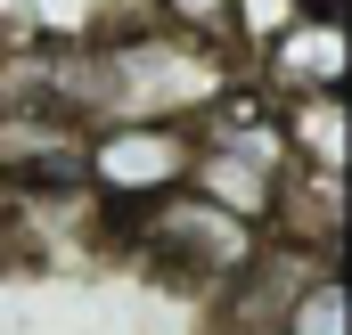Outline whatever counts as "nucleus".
Segmentation results:
<instances>
[{
    "label": "nucleus",
    "mask_w": 352,
    "mask_h": 335,
    "mask_svg": "<svg viewBox=\"0 0 352 335\" xmlns=\"http://www.w3.org/2000/svg\"><path fill=\"white\" fill-rule=\"evenodd\" d=\"M90 123H197L221 90L246 82V58L213 33H180L164 16L90 41Z\"/></svg>",
    "instance_id": "f257e3e1"
},
{
    "label": "nucleus",
    "mask_w": 352,
    "mask_h": 335,
    "mask_svg": "<svg viewBox=\"0 0 352 335\" xmlns=\"http://www.w3.org/2000/svg\"><path fill=\"white\" fill-rule=\"evenodd\" d=\"M188 164H197V123H82V196L115 213L188 188Z\"/></svg>",
    "instance_id": "f03ea898"
},
{
    "label": "nucleus",
    "mask_w": 352,
    "mask_h": 335,
    "mask_svg": "<svg viewBox=\"0 0 352 335\" xmlns=\"http://www.w3.org/2000/svg\"><path fill=\"white\" fill-rule=\"evenodd\" d=\"M140 238H148V253H156L164 270H180V278L238 286V278L254 270V253H263V221H246V213H230V205H213V196H197V188H173V196L140 205Z\"/></svg>",
    "instance_id": "7ed1b4c3"
},
{
    "label": "nucleus",
    "mask_w": 352,
    "mask_h": 335,
    "mask_svg": "<svg viewBox=\"0 0 352 335\" xmlns=\"http://www.w3.org/2000/svg\"><path fill=\"white\" fill-rule=\"evenodd\" d=\"M254 82L270 98H311V90H344L352 82V33H344V8L336 0H303L263 49H254Z\"/></svg>",
    "instance_id": "20e7f679"
},
{
    "label": "nucleus",
    "mask_w": 352,
    "mask_h": 335,
    "mask_svg": "<svg viewBox=\"0 0 352 335\" xmlns=\"http://www.w3.org/2000/svg\"><path fill=\"white\" fill-rule=\"evenodd\" d=\"M278 123H287V156L320 172H344L352 156V123H344V90H311V98H278Z\"/></svg>",
    "instance_id": "39448f33"
},
{
    "label": "nucleus",
    "mask_w": 352,
    "mask_h": 335,
    "mask_svg": "<svg viewBox=\"0 0 352 335\" xmlns=\"http://www.w3.org/2000/svg\"><path fill=\"white\" fill-rule=\"evenodd\" d=\"M270 335H352L344 327V278L320 262L287 303H278V319H270Z\"/></svg>",
    "instance_id": "423d86ee"
}]
</instances>
